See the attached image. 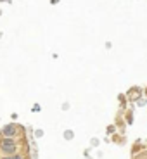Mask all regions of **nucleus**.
Here are the masks:
<instances>
[{
  "label": "nucleus",
  "mask_w": 147,
  "mask_h": 159,
  "mask_svg": "<svg viewBox=\"0 0 147 159\" xmlns=\"http://www.w3.org/2000/svg\"><path fill=\"white\" fill-rule=\"evenodd\" d=\"M0 149H2V152H5V154H12V152H16L17 145L12 139H5V140H2V143H0Z\"/></svg>",
  "instance_id": "f257e3e1"
},
{
  "label": "nucleus",
  "mask_w": 147,
  "mask_h": 159,
  "mask_svg": "<svg viewBox=\"0 0 147 159\" xmlns=\"http://www.w3.org/2000/svg\"><path fill=\"white\" fill-rule=\"evenodd\" d=\"M4 135L5 137H14L16 135V126L14 125H9V126L4 128Z\"/></svg>",
  "instance_id": "f03ea898"
},
{
  "label": "nucleus",
  "mask_w": 147,
  "mask_h": 159,
  "mask_svg": "<svg viewBox=\"0 0 147 159\" xmlns=\"http://www.w3.org/2000/svg\"><path fill=\"white\" fill-rule=\"evenodd\" d=\"M4 159H23V156H7Z\"/></svg>",
  "instance_id": "7ed1b4c3"
}]
</instances>
